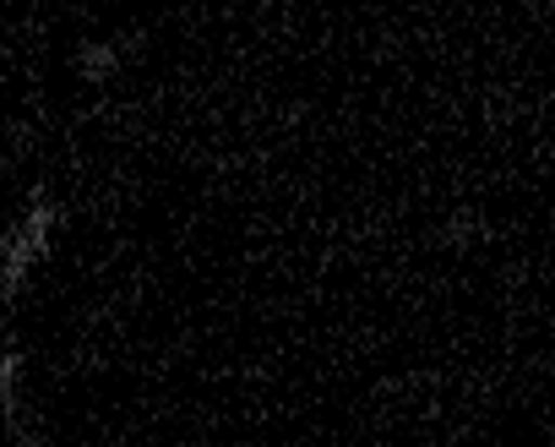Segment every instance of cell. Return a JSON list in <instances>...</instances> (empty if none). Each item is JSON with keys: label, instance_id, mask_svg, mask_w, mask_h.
I'll list each match as a JSON object with an SVG mask.
<instances>
[{"label": "cell", "instance_id": "cell-1", "mask_svg": "<svg viewBox=\"0 0 555 447\" xmlns=\"http://www.w3.org/2000/svg\"><path fill=\"white\" fill-rule=\"evenodd\" d=\"M55 230H61V202L50 191H34L28 213L17 218V230L7 235V263H0V290H7V301H17L23 284H28V273L50 257Z\"/></svg>", "mask_w": 555, "mask_h": 447}, {"label": "cell", "instance_id": "cell-2", "mask_svg": "<svg viewBox=\"0 0 555 447\" xmlns=\"http://www.w3.org/2000/svg\"><path fill=\"white\" fill-rule=\"evenodd\" d=\"M0 404H7V425L17 436V447H28V431H23V349L7 344L0 355Z\"/></svg>", "mask_w": 555, "mask_h": 447}, {"label": "cell", "instance_id": "cell-3", "mask_svg": "<svg viewBox=\"0 0 555 447\" xmlns=\"http://www.w3.org/2000/svg\"><path fill=\"white\" fill-rule=\"evenodd\" d=\"M115 72H120V44L93 39V44L77 50V77H88V82H109Z\"/></svg>", "mask_w": 555, "mask_h": 447}, {"label": "cell", "instance_id": "cell-4", "mask_svg": "<svg viewBox=\"0 0 555 447\" xmlns=\"http://www.w3.org/2000/svg\"><path fill=\"white\" fill-rule=\"evenodd\" d=\"M485 235V218H474V213H457L452 224H447V241L452 246H463V241H479Z\"/></svg>", "mask_w": 555, "mask_h": 447}]
</instances>
